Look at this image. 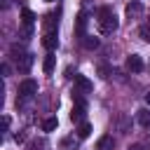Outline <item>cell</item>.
Wrapping results in <instances>:
<instances>
[{
	"label": "cell",
	"instance_id": "cell-11",
	"mask_svg": "<svg viewBox=\"0 0 150 150\" xmlns=\"http://www.w3.org/2000/svg\"><path fill=\"white\" fill-rule=\"evenodd\" d=\"M30 66H33V54L21 56V61H19V70H21V73H28V70H30Z\"/></svg>",
	"mask_w": 150,
	"mask_h": 150
},
{
	"label": "cell",
	"instance_id": "cell-7",
	"mask_svg": "<svg viewBox=\"0 0 150 150\" xmlns=\"http://www.w3.org/2000/svg\"><path fill=\"white\" fill-rule=\"evenodd\" d=\"M143 14V5L138 2V0H131L129 5H127V16L129 19H136V16H141Z\"/></svg>",
	"mask_w": 150,
	"mask_h": 150
},
{
	"label": "cell",
	"instance_id": "cell-16",
	"mask_svg": "<svg viewBox=\"0 0 150 150\" xmlns=\"http://www.w3.org/2000/svg\"><path fill=\"white\" fill-rule=\"evenodd\" d=\"M21 16H23V23H26V26H33V21H35V14H33L30 9H23V12H21Z\"/></svg>",
	"mask_w": 150,
	"mask_h": 150
},
{
	"label": "cell",
	"instance_id": "cell-4",
	"mask_svg": "<svg viewBox=\"0 0 150 150\" xmlns=\"http://www.w3.org/2000/svg\"><path fill=\"white\" fill-rule=\"evenodd\" d=\"M91 80L89 77H84V75H75V94H87V91H91Z\"/></svg>",
	"mask_w": 150,
	"mask_h": 150
},
{
	"label": "cell",
	"instance_id": "cell-20",
	"mask_svg": "<svg viewBox=\"0 0 150 150\" xmlns=\"http://www.w3.org/2000/svg\"><path fill=\"white\" fill-rule=\"evenodd\" d=\"M129 150H143L141 145H129Z\"/></svg>",
	"mask_w": 150,
	"mask_h": 150
},
{
	"label": "cell",
	"instance_id": "cell-13",
	"mask_svg": "<svg viewBox=\"0 0 150 150\" xmlns=\"http://www.w3.org/2000/svg\"><path fill=\"white\" fill-rule=\"evenodd\" d=\"M82 45H84L87 49H96V47H98V38H91V35H84V38H82Z\"/></svg>",
	"mask_w": 150,
	"mask_h": 150
},
{
	"label": "cell",
	"instance_id": "cell-3",
	"mask_svg": "<svg viewBox=\"0 0 150 150\" xmlns=\"http://www.w3.org/2000/svg\"><path fill=\"white\" fill-rule=\"evenodd\" d=\"M145 68V63H143V59L138 56V54H129L127 56V70H131V73H141Z\"/></svg>",
	"mask_w": 150,
	"mask_h": 150
},
{
	"label": "cell",
	"instance_id": "cell-9",
	"mask_svg": "<svg viewBox=\"0 0 150 150\" xmlns=\"http://www.w3.org/2000/svg\"><path fill=\"white\" fill-rule=\"evenodd\" d=\"M96 150H112V136H101L98 141H96Z\"/></svg>",
	"mask_w": 150,
	"mask_h": 150
},
{
	"label": "cell",
	"instance_id": "cell-21",
	"mask_svg": "<svg viewBox=\"0 0 150 150\" xmlns=\"http://www.w3.org/2000/svg\"><path fill=\"white\" fill-rule=\"evenodd\" d=\"M145 103H148V105H150V91H148V94H145Z\"/></svg>",
	"mask_w": 150,
	"mask_h": 150
},
{
	"label": "cell",
	"instance_id": "cell-15",
	"mask_svg": "<svg viewBox=\"0 0 150 150\" xmlns=\"http://www.w3.org/2000/svg\"><path fill=\"white\" fill-rule=\"evenodd\" d=\"M56 124H59V120H56V117H47V120L42 122V129H45V131H54V129H56Z\"/></svg>",
	"mask_w": 150,
	"mask_h": 150
},
{
	"label": "cell",
	"instance_id": "cell-14",
	"mask_svg": "<svg viewBox=\"0 0 150 150\" xmlns=\"http://www.w3.org/2000/svg\"><path fill=\"white\" fill-rule=\"evenodd\" d=\"M42 70H45L47 75H52V70H54V56H52V54H47V56H45V63H42Z\"/></svg>",
	"mask_w": 150,
	"mask_h": 150
},
{
	"label": "cell",
	"instance_id": "cell-5",
	"mask_svg": "<svg viewBox=\"0 0 150 150\" xmlns=\"http://www.w3.org/2000/svg\"><path fill=\"white\" fill-rule=\"evenodd\" d=\"M87 23H89V19H87V14H84V12H80V14H77V19H75V35H77V38H84V30H87Z\"/></svg>",
	"mask_w": 150,
	"mask_h": 150
},
{
	"label": "cell",
	"instance_id": "cell-1",
	"mask_svg": "<svg viewBox=\"0 0 150 150\" xmlns=\"http://www.w3.org/2000/svg\"><path fill=\"white\" fill-rule=\"evenodd\" d=\"M96 23H98V30H101L103 35L115 33L117 26H120V21H117V16H115V12H112L110 7H101V9H98V14H96Z\"/></svg>",
	"mask_w": 150,
	"mask_h": 150
},
{
	"label": "cell",
	"instance_id": "cell-12",
	"mask_svg": "<svg viewBox=\"0 0 150 150\" xmlns=\"http://www.w3.org/2000/svg\"><path fill=\"white\" fill-rule=\"evenodd\" d=\"M89 134H91V124H89V122H80V127H77V136H80V138H87Z\"/></svg>",
	"mask_w": 150,
	"mask_h": 150
},
{
	"label": "cell",
	"instance_id": "cell-17",
	"mask_svg": "<svg viewBox=\"0 0 150 150\" xmlns=\"http://www.w3.org/2000/svg\"><path fill=\"white\" fill-rule=\"evenodd\" d=\"M61 150H75V138H61Z\"/></svg>",
	"mask_w": 150,
	"mask_h": 150
},
{
	"label": "cell",
	"instance_id": "cell-8",
	"mask_svg": "<svg viewBox=\"0 0 150 150\" xmlns=\"http://www.w3.org/2000/svg\"><path fill=\"white\" fill-rule=\"evenodd\" d=\"M84 112H87L84 103H75V108H73V112H70V120H73V122H84Z\"/></svg>",
	"mask_w": 150,
	"mask_h": 150
},
{
	"label": "cell",
	"instance_id": "cell-2",
	"mask_svg": "<svg viewBox=\"0 0 150 150\" xmlns=\"http://www.w3.org/2000/svg\"><path fill=\"white\" fill-rule=\"evenodd\" d=\"M33 94H38V82L28 77V80H23V82L19 84V96H21V98H30Z\"/></svg>",
	"mask_w": 150,
	"mask_h": 150
},
{
	"label": "cell",
	"instance_id": "cell-18",
	"mask_svg": "<svg viewBox=\"0 0 150 150\" xmlns=\"http://www.w3.org/2000/svg\"><path fill=\"white\" fill-rule=\"evenodd\" d=\"M138 35H141L145 42H150V23H143V26L138 28Z\"/></svg>",
	"mask_w": 150,
	"mask_h": 150
},
{
	"label": "cell",
	"instance_id": "cell-10",
	"mask_svg": "<svg viewBox=\"0 0 150 150\" xmlns=\"http://www.w3.org/2000/svg\"><path fill=\"white\" fill-rule=\"evenodd\" d=\"M136 120H138L141 127H150V110H148V108H141V110L136 112Z\"/></svg>",
	"mask_w": 150,
	"mask_h": 150
},
{
	"label": "cell",
	"instance_id": "cell-19",
	"mask_svg": "<svg viewBox=\"0 0 150 150\" xmlns=\"http://www.w3.org/2000/svg\"><path fill=\"white\" fill-rule=\"evenodd\" d=\"M98 73H101V77H108V68H105V66H101V68H98Z\"/></svg>",
	"mask_w": 150,
	"mask_h": 150
},
{
	"label": "cell",
	"instance_id": "cell-6",
	"mask_svg": "<svg viewBox=\"0 0 150 150\" xmlns=\"http://www.w3.org/2000/svg\"><path fill=\"white\" fill-rule=\"evenodd\" d=\"M42 45L52 52V49H56L59 47V38H56V30H47L45 35H42Z\"/></svg>",
	"mask_w": 150,
	"mask_h": 150
}]
</instances>
